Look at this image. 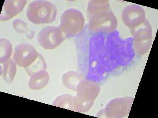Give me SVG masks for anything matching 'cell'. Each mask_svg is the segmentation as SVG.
Segmentation results:
<instances>
[{
  "instance_id": "obj_1",
  "label": "cell",
  "mask_w": 158,
  "mask_h": 118,
  "mask_svg": "<svg viewBox=\"0 0 158 118\" xmlns=\"http://www.w3.org/2000/svg\"><path fill=\"white\" fill-rule=\"evenodd\" d=\"M73 100L74 111L85 113L91 109L100 92V85L94 81L83 79L77 88Z\"/></svg>"
},
{
  "instance_id": "obj_2",
  "label": "cell",
  "mask_w": 158,
  "mask_h": 118,
  "mask_svg": "<svg viewBox=\"0 0 158 118\" xmlns=\"http://www.w3.org/2000/svg\"><path fill=\"white\" fill-rule=\"evenodd\" d=\"M57 14L56 6L45 0L31 2L26 10L27 18L36 25L52 23L56 20Z\"/></svg>"
},
{
  "instance_id": "obj_3",
  "label": "cell",
  "mask_w": 158,
  "mask_h": 118,
  "mask_svg": "<svg viewBox=\"0 0 158 118\" xmlns=\"http://www.w3.org/2000/svg\"><path fill=\"white\" fill-rule=\"evenodd\" d=\"M84 26V15L79 10L70 8L62 12L59 27L66 36L79 34L83 31Z\"/></svg>"
},
{
  "instance_id": "obj_4",
  "label": "cell",
  "mask_w": 158,
  "mask_h": 118,
  "mask_svg": "<svg viewBox=\"0 0 158 118\" xmlns=\"http://www.w3.org/2000/svg\"><path fill=\"white\" fill-rule=\"evenodd\" d=\"M117 26V19L111 9L89 17V28L95 33H110L115 31Z\"/></svg>"
},
{
  "instance_id": "obj_5",
  "label": "cell",
  "mask_w": 158,
  "mask_h": 118,
  "mask_svg": "<svg viewBox=\"0 0 158 118\" xmlns=\"http://www.w3.org/2000/svg\"><path fill=\"white\" fill-rule=\"evenodd\" d=\"M133 37V46L138 55L142 56L149 51L152 45V30L149 22L146 19L143 23L131 29Z\"/></svg>"
},
{
  "instance_id": "obj_6",
  "label": "cell",
  "mask_w": 158,
  "mask_h": 118,
  "mask_svg": "<svg viewBox=\"0 0 158 118\" xmlns=\"http://www.w3.org/2000/svg\"><path fill=\"white\" fill-rule=\"evenodd\" d=\"M66 37V36L59 27L48 26L39 31L37 35V41L42 48L51 50L57 48Z\"/></svg>"
},
{
  "instance_id": "obj_7",
  "label": "cell",
  "mask_w": 158,
  "mask_h": 118,
  "mask_svg": "<svg viewBox=\"0 0 158 118\" xmlns=\"http://www.w3.org/2000/svg\"><path fill=\"white\" fill-rule=\"evenodd\" d=\"M134 98L124 97L113 99L106 105L99 114L104 115L107 118H122L130 113Z\"/></svg>"
},
{
  "instance_id": "obj_8",
  "label": "cell",
  "mask_w": 158,
  "mask_h": 118,
  "mask_svg": "<svg viewBox=\"0 0 158 118\" xmlns=\"http://www.w3.org/2000/svg\"><path fill=\"white\" fill-rule=\"evenodd\" d=\"M40 54L34 47L28 43H21L15 47L13 60L16 65L27 69L37 60Z\"/></svg>"
},
{
  "instance_id": "obj_9",
  "label": "cell",
  "mask_w": 158,
  "mask_h": 118,
  "mask_svg": "<svg viewBox=\"0 0 158 118\" xmlns=\"http://www.w3.org/2000/svg\"><path fill=\"white\" fill-rule=\"evenodd\" d=\"M121 19L126 27L132 29L143 23L146 19L145 11L139 5H129L123 10Z\"/></svg>"
},
{
  "instance_id": "obj_10",
  "label": "cell",
  "mask_w": 158,
  "mask_h": 118,
  "mask_svg": "<svg viewBox=\"0 0 158 118\" xmlns=\"http://www.w3.org/2000/svg\"><path fill=\"white\" fill-rule=\"evenodd\" d=\"M27 1L25 0H6L4 2L0 14V20L11 19L23 10Z\"/></svg>"
},
{
  "instance_id": "obj_11",
  "label": "cell",
  "mask_w": 158,
  "mask_h": 118,
  "mask_svg": "<svg viewBox=\"0 0 158 118\" xmlns=\"http://www.w3.org/2000/svg\"><path fill=\"white\" fill-rule=\"evenodd\" d=\"M28 86L31 90L37 91L45 87L49 81L50 76L46 70H41L30 75Z\"/></svg>"
},
{
  "instance_id": "obj_12",
  "label": "cell",
  "mask_w": 158,
  "mask_h": 118,
  "mask_svg": "<svg viewBox=\"0 0 158 118\" xmlns=\"http://www.w3.org/2000/svg\"><path fill=\"white\" fill-rule=\"evenodd\" d=\"M17 71L16 64L12 59L1 64V75L7 83H11L14 81Z\"/></svg>"
},
{
  "instance_id": "obj_13",
  "label": "cell",
  "mask_w": 158,
  "mask_h": 118,
  "mask_svg": "<svg viewBox=\"0 0 158 118\" xmlns=\"http://www.w3.org/2000/svg\"><path fill=\"white\" fill-rule=\"evenodd\" d=\"M83 79L80 74L76 71L70 70L63 74L62 76V82L67 88L76 91L79 83Z\"/></svg>"
},
{
  "instance_id": "obj_14",
  "label": "cell",
  "mask_w": 158,
  "mask_h": 118,
  "mask_svg": "<svg viewBox=\"0 0 158 118\" xmlns=\"http://www.w3.org/2000/svg\"><path fill=\"white\" fill-rule=\"evenodd\" d=\"M12 50L11 42L6 38L0 39V64L5 63L10 59Z\"/></svg>"
},
{
  "instance_id": "obj_15",
  "label": "cell",
  "mask_w": 158,
  "mask_h": 118,
  "mask_svg": "<svg viewBox=\"0 0 158 118\" xmlns=\"http://www.w3.org/2000/svg\"><path fill=\"white\" fill-rule=\"evenodd\" d=\"M111 9L108 1H90L87 7L89 17L104 10Z\"/></svg>"
},
{
  "instance_id": "obj_16",
  "label": "cell",
  "mask_w": 158,
  "mask_h": 118,
  "mask_svg": "<svg viewBox=\"0 0 158 118\" xmlns=\"http://www.w3.org/2000/svg\"><path fill=\"white\" fill-rule=\"evenodd\" d=\"M73 100L74 97L70 94L62 95L54 100L52 105L57 107L74 111Z\"/></svg>"
},
{
  "instance_id": "obj_17",
  "label": "cell",
  "mask_w": 158,
  "mask_h": 118,
  "mask_svg": "<svg viewBox=\"0 0 158 118\" xmlns=\"http://www.w3.org/2000/svg\"><path fill=\"white\" fill-rule=\"evenodd\" d=\"M12 27L15 31L19 33H24L26 37L31 39L34 37V32L29 29L26 23L22 19H17L12 22Z\"/></svg>"
},
{
  "instance_id": "obj_18",
  "label": "cell",
  "mask_w": 158,
  "mask_h": 118,
  "mask_svg": "<svg viewBox=\"0 0 158 118\" xmlns=\"http://www.w3.org/2000/svg\"><path fill=\"white\" fill-rule=\"evenodd\" d=\"M29 68V69H26L29 75L39 70H46L47 66L43 57L40 54L37 60Z\"/></svg>"
}]
</instances>
